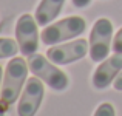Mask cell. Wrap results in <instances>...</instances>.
<instances>
[{
  "label": "cell",
  "instance_id": "obj_1",
  "mask_svg": "<svg viewBox=\"0 0 122 116\" xmlns=\"http://www.w3.org/2000/svg\"><path fill=\"white\" fill-rule=\"evenodd\" d=\"M28 62L23 57L14 56L8 62L3 76V84H2V91H0V105L5 110H8L9 105H12L20 96L22 88L26 84V76H28Z\"/></svg>",
  "mask_w": 122,
  "mask_h": 116
},
{
  "label": "cell",
  "instance_id": "obj_2",
  "mask_svg": "<svg viewBox=\"0 0 122 116\" xmlns=\"http://www.w3.org/2000/svg\"><path fill=\"white\" fill-rule=\"evenodd\" d=\"M85 30H86L85 19L81 16H70V17H65L59 22L46 25L43 31L40 33V39L43 45L53 47V45H59L66 40L79 37L81 34H83Z\"/></svg>",
  "mask_w": 122,
  "mask_h": 116
},
{
  "label": "cell",
  "instance_id": "obj_3",
  "mask_svg": "<svg viewBox=\"0 0 122 116\" xmlns=\"http://www.w3.org/2000/svg\"><path fill=\"white\" fill-rule=\"evenodd\" d=\"M28 67L30 71L42 82H45L50 88L56 91H63L68 88L70 79L66 73H63L56 63H53L46 56L42 54H33L28 57Z\"/></svg>",
  "mask_w": 122,
  "mask_h": 116
},
{
  "label": "cell",
  "instance_id": "obj_4",
  "mask_svg": "<svg viewBox=\"0 0 122 116\" xmlns=\"http://www.w3.org/2000/svg\"><path fill=\"white\" fill-rule=\"evenodd\" d=\"M111 40H113V23L107 17L97 19L90 33V59L99 63L105 60L111 50Z\"/></svg>",
  "mask_w": 122,
  "mask_h": 116
},
{
  "label": "cell",
  "instance_id": "obj_5",
  "mask_svg": "<svg viewBox=\"0 0 122 116\" xmlns=\"http://www.w3.org/2000/svg\"><path fill=\"white\" fill-rule=\"evenodd\" d=\"M37 20L31 14H22L15 23V40L20 53L30 57L39 50V30Z\"/></svg>",
  "mask_w": 122,
  "mask_h": 116
},
{
  "label": "cell",
  "instance_id": "obj_6",
  "mask_svg": "<svg viewBox=\"0 0 122 116\" xmlns=\"http://www.w3.org/2000/svg\"><path fill=\"white\" fill-rule=\"evenodd\" d=\"M90 51V43L85 39H76L62 45H53L46 50V57L56 65H68L83 59Z\"/></svg>",
  "mask_w": 122,
  "mask_h": 116
},
{
  "label": "cell",
  "instance_id": "obj_7",
  "mask_svg": "<svg viewBox=\"0 0 122 116\" xmlns=\"http://www.w3.org/2000/svg\"><path fill=\"white\" fill-rule=\"evenodd\" d=\"M45 96V87L39 77H28L23 87V91L19 99L17 113L19 116H34L40 108V104Z\"/></svg>",
  "mask_w": 122,
  "mask_h": 116
},
{
  "label": "cell",
  "instance_id": "obj_8",
  "mask_svg": "<svg viewBox=\"0 0 122 116\" xmlns=\"http://www.w3.org/2000/svg\"><path fill=\"white\" fill-rule=\"evenodd\" d=\"M121 71H122V54L114 53L113 56L107 57L97 65V68L93 73L91 82L94 88L105 90L107 87H110L111 82H114V79Z\"/></svg>",
  "mask_w": 122,
  "mask_h": 116
},
{
  "label": "cell",
  "instance_id": "obj_9",
  "mask_svg": "<svg viewBox=\"0 0 122 116\" xmlns=\"http://www.w3.org/2000/svg\"><path fill=\"white\" fill-rule=\"evenodd\" d=\"M63 5H65V0H40V3L36 8V14H34L37 23L42 26L50 25L60 14Z\"/></svg>",
  "mask_w": 122,
  "mask_h": 116
},
{
  "label": "cell",
  "instance_id": "obj_10",
  "mask_svg": "<svg viewBox=\"0 0 122 116\" xmlns=\"http://www.w3.org/2000/svg\"><path fill=\"white\" fill-rule=\"evenodd\" d=\"M19 51H20V48H19L17 40L9 37H0V59L14 57Z\"/></svg>",
  "mask_w": 122,
  "mask_h": 116
},
{
  "label": "cell",
  "instance_id": "obj_11",
  "mask_svg": "<svg viewBox=\"0 0 122 116\" xmlns=\"http://www.w3.org/2000/svg\"><path fill=\"white\" fill-rule=\"evenodd\" d=\"M93 116H116V110H114V107L110 102H104V104H101L96 108Z\"/></svg>",
  "mask_w": 122,
  "mask_h": 116
},
{
  "label": "cell",
  "instance_id": "obj_12",
  "mask_svg": "<svg viewBox=\"0 0 122 116\" xmlns=\"http://www.w3.org/2000/svg\"><path fill=\"white\" fill-rule=\"evenodd\" d=\"M113 51L117 54H122V28L116 33L113 39Z\"/></svg>",
  "mask_w": 122,
  "mask_h": 116
},
{
  "label": "cell",
  "instance_id": "obj_13",
  "mask_svg": "<svg viewBox=\"0 0 122 116\" xmlns=\"http://www.w3.org/2000/svg\"><path fill=\"white\" fill-rule=\"evenodd\" d=\"M71 3H73V6H74V8L82 9V8H86V6L91 3V0H71Z\"/></svg>",
  "mask_w": 122,
  "mask_h": 116
},
{
  "label": "cell",
  "instance_id": "obj_14",
  "mask_svg": "<svg viewBox=\"0 0 122 116\" xmlns=\"http://www.w3.org/2000/svg\"><path fill=\"white\" fill-rule=\"evenodd\" d=\"M113 87H114V90H117V91H122V71L117 74L116 79H114Z\"/></svg>",
  "mask_w": 122,
  "mask_h": 116
},
{
  "label": "cell",
  "instance_id": "obj_15",
  "mask_svg": "<svg viewBox=\"0 0 122 116\" xmlns=\"http://www.w3.org/2000/svg\"><path fill=\"white\" fill-rule=\"evenodd\" d=\"M3 76H5V71H3V68H2V65H0V91H2V84H3Z\"/></svg>",
  "mask_w": 122,
  "mask_h": 116
},
{
  "label": "cell",
  "instance_id": "obj_16",
  "mask_svg": "<svg viewBox=\"0 0 122 116\" xmlns=\"http://www.w3.org/2000/svg\"><path fill=\"white\" fill-rule=\"evenodd\" d=\"M5 111H6V110L2 107V105H0V116H5Z\"/></svg>",
  "mask_w": 122,
  "mask_h": 116
}]
</instances>
